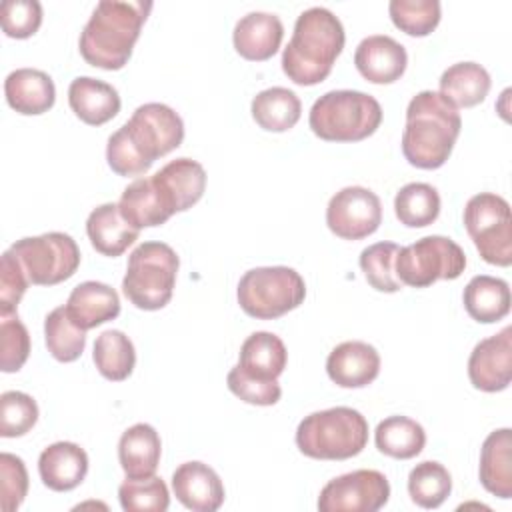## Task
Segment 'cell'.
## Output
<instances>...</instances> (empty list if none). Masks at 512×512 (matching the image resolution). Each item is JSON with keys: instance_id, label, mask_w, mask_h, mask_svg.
Wrapping results in <instances>:
<instances>
[{"instance_id": "f35d334b", "label": "cell", "mask_w": 512, "mask_h": 512, "mask_svg": "<svg viewBox=\"0 0 512 512\" xmlns=\"http://www.w3.org/2000/svg\"><path fill=\"white\" fill-rule=\"evenodd\" d=\"M388 14L408 36H428L442 16L438 0H390Z\"/></svg>"}, {"instance_id": "5b68a950", "label": "cell", "mask_w": 512, "mask_h": 512, "mask_svg": "<svg viewBox=\"0 0 512 512\" xmlns=\"http://www.w3.org/2000/svg\"><path fill=\"white\" fill-rule=\"evenodd\" d=\"M368 442L366 418L348 406H336L304 416L296 428L298 450L314 460H348Z\"/></svg>"}, {"instance_id": "7bdbcfd3", "label": "cell", "mask_w": 512, "mask_h": 512, "mask_svg": "<svg viewBox=\"0 0 512 512\" xmlns=\"http://www.w3.org/2000/svg\"><path fill=\"white\" fill-rule=\"evenodd\" d=\"M226 384L234 396H238L246 404H254V406H272L282 396V388H280L278 380L252 378V376L244 374L238 366H234L228 372Z\"/></svg>"}, {"instance_id": "8d00e7d4", "label": "cell", "mask_w": 512, "mask_h": 512, "mask_svg": "<svg viewBox=\"0 0 512 512\" xmlns=\"http://www.w3.org/2000/svg\"><path fill=\"white\" fill-rule=\"evenodd\" d=\"M400 246L394 242H376L360 252V268L368 284L378 292H398L404 284L396 276V256Z\"/></svg>"}, {"instance_id": "4316f807", "label": "cell", "mask_w": 512, "mask_h": 512, "mask_svg": "<svg viewBox=\"0 0 512 512\" xmlns=\"http://www.w3.org/2000/svg\"><path fill=\"white\" fill-rule=\"evenodd\" d=\"M162 454V442L154 426L138 422L130 426L118 442V460L126 478L154 476Z\"/></svg>"}, {"instance_id": "ee69618b", "label": "cell", "mask_w": 512, "mask_h": 512, "mask_svg": "<svg viewBox=\"0 0 512 512\" xmlns=\"http://www.w3.org/2000/svg\"><path fill=\"white\" fill-rule=\"evenodd\" d=\"M28 494V472L24 460L2 452L0 454V496H2V510L12 512L16 510Z\"/></svg>"}, {"instance_id": "f1b7e54d", "label": "cell", "mask_w": 512, "mask_h": 512, "mask_svg": "<svg viewBox=\"0 0 512 512\" xmlns=\"http://www.w3.org/2000/svg\"><path fill=\"white\" fill-rule=\"evenodd\" d=\"M468 316L482 324H492L510 312V286L506 280L480 274L474 276L462 294Z\"/></svg>"}, {"instance_id": "d6a6232c", "label": "cell", "mask_w": 512, "mask_h": 512, "mask_svg": "<svg viewBox=\"0 0 512 512\" xmlns=\"http://www.w3.org/2000/svg\"><path fill=\"white\" fill-rule=\"evenodd\" d=\"M92 360L106 380L122 382L136 364L134 344L122 330H104L94 342Z\"/></svg>"}, {"instance_id": "9c48e42d", "label": "cell", "mask_w": 512, "mask_h": 512, "mask_svg": "<svg viewBox=\"0 0 512 512\" xmlns=\"http://www.w3.org/2000/svg\"><path fill=\"white\" fill-rule=\"evenodd\" d=\"M464 226L484 262L512 264V214L502 196L494 192L472 196L464 206Z\"/></svg>"}, {"instance_id": "2e32d148", "label": "cell", "mask_w": 512, "mask_h": 512, "mask_svg": "<svg viewBox=\"0 0 512 512\" xmlns=\"http://www.w3.org/2000/svg\"><path fill=\"white\" fill-rule=\"evenodd\" d=\"M326 372L340 388H364L380 372V354L368 342L346 340L328 354Z\"/></svg>"}, {"instance_id": "9a60e30c", "label": "cell", "mask_w": 512, "mask_h": 512, "mask_svg": "<svg viewBox=\"0 0 512 512\" xmlns=\"http://www.w3.org/2000/svg\"><path fill=\"white\" fill-rule=\"evenodd\" d=\"M172 490L182 506L194 512H214L224 502L220 476L204 462L180 464L172 474Z\"/></svg>"}, {"instance_id": "d4e9b609", "label": "cell", "mask_w": 512, "mask_h": 512, "mask_svg": "<svg viewBox=\"0 0 512 512\" xmlns=\"http://www.w3.org/2000/svg\"><path fill=\"white\" fill-rule=\"evenodd\" d=\"M118 208L124 220L138 230L160 226L174 214L152 176L130 182L120 196Z\"/></svg>"}, {"instance_id": "3957f363", "label": "cell", "mask_w": 512, "mask_h": 512, "mask_svg": "<svg viewBox=\"0 0 512 512\" xmlns=\"http://www.w3.org/2000/svg\"><path fill=\"white\" fill-rule=\"evenodd\" d=\"M150 10L152 2L142 0L98 2L80 34L82 58L102 70L124 68Z\"/></svg>"}, {"instance_id": "7a4b0ae2", "label": "cell", "mask_w": 512, "mask_h": 512, "mask_svg": "<svg viewBox=\"0 0 512 512\" xmlns=\"http://www.w3.org/2000/svg\"><path fill=\"white\" fill-rule=\"evenodd\" d=\"M460 128L458 108L440 92L422 90L406 108L402 154L416 168L436 170L450 158Z\"/></svg>"}, {"instance_id": "b9f144b4", "label": "cell", "mask_w": 512, "mask_h": 512, "mask_svg": "<svg viewBox=\"0 0 512 512\" xmlns=\"http://www.w3.org/2000/svg\"><path fill=\"white\" fill-rule=\"evenodd\" d=\"M0 22L6 36L30 38L42 24V6L36 0H4Z\"/></svg>"}, {"instance_id": "52a82bcc", "label": "cell", "mask_w": 512, "mask_h": 512, "mask_svg": "<svg viewBox=\"0 0 512 512\" xmlns=\"http://www.w3.org/2000/svg\"><path fill=\"white\" fill-rule=\"evenodd\" d=\"M178 254L164 242H142L128 258L122 278L124 296L140 310L164 308L174 292Z\"/></svg>"}, {"instance_id": "83f0119b", "label": "cell", "mask_w": 512, "mask_h": 512, "mask_svg": "<svg viewBox=\"0 0 512 512\" xmlns=\"http://www.w3.org/2000/svg\"><path fill=\"white\" fill-rule=\"evenodd\" d=\"M288 362V352L284 342L272 332L250 334L240 348L238 368L258 380H276Z\"/></svg>"}, {"instance_id": "f6af8a7d", "label": "cell", "mask_w": 512, "mask_h": 512, "mask_svg": "<svg viewBox=\"0 0 512 512\" xmlns=\"http://www.w3.org/2000/svg\"><path fill=\"white\" fill-rule=\"evenodd\" d=\"M28 284L30 280L18 258L10 250H6L0 260V314L16 312V306L24 296Z\"/></svg>"}, {"instance_id": "ffe728a7", "label": "cell", "mask_w": 512, "mask_h": 512, "mask_svg": "<svg viewBox=\"0 0 512 512\" xmlns=\"http://www.w3.org/2000/svg\"><path fill=\"white\" fill-rule=\"evenodd\" d=\"M72 112L90 126H102L120 112L118 90L92 76H78L68 86Z\"/></svg>"}, {"instance_id": "8fae6325", "label": "cell", "mask_w": 512, "mask_h": 512, "mask_svg": "<svg viewBox=\"0 0 512 512\" xmlns=\"http://www.w3.org/2000/svg\"><path fill=\"white\" fill-rule=\"evenodd\" d=\"M24 268L28 280L38 286H54L80 266V248L76 240L64 232H46L16 240L8 248Z\"/></svg>"}, {"instance_id": "8992f818", "label": "cell", "mask_w": 512, "mask_h": 512, "mask_svg": "<svg viewBox=\"0 0 512 512\" xmlns=\"http://www.w3.org/2000/svg\"><path fill=\"white\" fill-rule=\"evenodd\" d=\"M382 122L378 100L360 90H330L310 108V130L328 142H358Z\"/></svg>"}, {"instance_id": "74e56055", "label": "cell", "mask_w": 512, "mask_h": 512, "mask_svg": "<svg viewBox=\"0 0 512 512\" xmlns=\"http://www.w3.org/2000/svg\"><path fill=\"white\" fill-rule=\"evenodd\" d=\"M118 498L126 512H164L170 506L168 486L158 476L126 478L118 488Z\"/></svg>"}, {"instance_id": "836d02e7", "label": "cell", "mask_w": 512, "mask_h": 512, "mask_svg": "<svg viewBox=\"0 0 512 512\" xmlns=\"http://www.w3.org/2000/svg\"><path fill=\"white\" fill-rule=\"evenodd\" d=\"M394 212L408 228L430 226L440 214L438 190L426 182H410L396 192Z\"/></svg>"}, {"instance_id": "603a6c76", "label": "cell", "mask_w": 512, "mask_h": 512, "mask_svg": "<svg viewBox=\"0 0 512 512\" xmlns=\"http://www.w3.org/2000/svg\"><path fill=\"white\" fill-rule=\"evenodd\" d=\"M4 94L10 108L26 116L48 112L56 100L52 78L36 68L12 70L4 80Z\"/></svg>"}, {"instance_id": "ba28073f", "label": "cell", "mask_w": 512, "mask_h": 512, "mask_svg": "<svg viewBox=\"0 0 512 512\" xmlns=\"http://www.w3.org/2000/svg\"><path fill=\"white\" fill-rule=\"evenodd\" d=\"M240 308L258 320H274L306 298L304 278L288 266H260L244 272L236 288Z\"/></svg>"}, {"instance_id": "e0dca14e", "label": "cell", "mask_w": 512, "mask_h": 512, "mask_svg": "<svg viewBox=\"0 0 512 512\" xmlns=\"http://www.w3.org/2000/svg\"><path fill=\"white\" fill-rule=\"evenodd\" d=\"M356 70L372 84L396 82L408 64L406 48L386 34L366 36L354 52Z\"/></svg>"}, {"instance_id": "5bb4252c", "label": "cell", "mask_w": 512, "mask_h": 512, "mask_svg": "<svg viewBox=\"0 0 512 512\" xmlns=\"http://www.w3.org/2000/svg\"><path fill=\"white\" fill-rule=\"evenodd\" d=\"M468 378L482 392L506 390L512 380V328L480 340L468 358Z\"/></svg>"}, {"instance_id": "f546056e", "label": "cell", "mask_w": 512, "mask_h": 512, "mask_svg": "<svg viewBox=\"0 0 512 512\" xmlns=\"http://www.w3.org/2000/svg\"><path fill=\"white\" fill-rule=\"evenodd\" d=\"M490 74L476 62H458L440 76V94L456 108H472L490 92Z\"/></svg>"}, {"instance_id": "7402d4cb", "label": "cell", "mask_w": 512, "mask_h": 512, "mask_svg": "<svg viewBox=\"0 0 512 512\" xmlns=\"http://www.w3.org/2000/svg\"><path fill=\"white\" fill-rule=\"evenodd\" d=\"M66 312L82 330L96 328L120 314V298L116 290L104 282L86 280L68 296Z\"/></svg>"}, {"instance_id": "6da1fadb", "label": "cell", "mask_w": 512, "mask_h": 512, "mask_svg": "<svg viewBox=\"0 0 512 512\" xmlns=\"http://www.w3.org/2000/svg\"><path fill=\"white\" fill-rule=\"evenodd\" d=\"M182 140V118L162 102H148L138 106L130 120L110 134L106 160L118 176H140L148 172L154 160L178 148Z\"/></svg>"}, {"instance_id": "484cf974", "label": "cell", "mask_w": 512, "mask_h": 512, "mask_svg": "<svg viewBox=\"0 0 512 512\" xmlns=\"http://www.w3.org/2000/svg\"><path fill=\"white\" fill-rule=\"evenodd\" d=\"M480 482L482 486L508 500L512 496V430L500 428L486 436L480 450Z\"/></svg>"}, {"instance_id": "7c38bea8", "label": "cell", "mask_w": 512, "mask_h": 512, "mask_svg": "<svg viewBox=\"0 0 512 512\" xmlns=\"http://www.w3.org/2000/svg\"><path fill=\"white\" fill-rule=\"evenodd\" d=\"M390 498L388 478L378 470H354L332 478L318 496L320 512H376Z\"/></svg>"}, {"instance_id": "ab89813d", "label": "cell", "mask_w": 512, "mask_h": 512, "mask_svg": "<svg viewBox=\"0 0 512 512\" xmlns=\"http://www.w3.org/2000/svg\"><path fill=\"white\" fill-rule=\"evenodd\" d=\"M38 420L36 400L20 390H8L0 396V436L18 438L34 428Z\"/></svg>"}, {"instance_id": "44dd1931", "label": "cell", "mask_w": 512, "mask_h": 512, "mask_svg": "<svg viewBox=\"0 0 512 512\" xmlns=\"http://www.w3.org/2000/svg\"><path fill=\"white\" fill-rule=\"evenodd\" d=\"M38 472L54 492L74 490L88 472V454L74 442H54L42 450L38 458Z\"/></svg>"}, {"instance_id": "4dcf8cb0", "label": "cell", "mask_w": 512, "mask_h": 512, "mask_svg": "<svg viewBox=\"0 0 512 512\" xmlns=\"http://www.w3.org/2000/svg\"><path fill=\"white\" fill-rule=\"evenodd\" d=\"M250 112L254 122L268 132H286L300 120V98L282 86H272L252 98Z\"/></svg>"}, {"instance_id": "1f68e13d", "label": "cell", "mask_w": 512, "mask_h": 512, "mask_svg": "<svg viewBox=\"0 0 512 512\" xmlns=\"http://www.w3.org/2000/svg\"><path fill=\"white\" fill-rule=\"evenodd\" d=\"M374 442L382 454L408 460L422 452L426 444V432L416 420L396 414L378 422L374 430Z\"/></svg>"}, {"instance_id": "60d3db41", "label": "cell", "mask_w": 512, "mask_h": 512, "mask_svg": "<svg viewBox=\"0 0 512 512\" xmlns=\"http://www.w3.org/2000/svg\"><path fill=\"white\" fill-rule=\"evenodd\" d=\"M30 354V334L16 312L0 314V370L18 372Z\"/></svg>"}, {"instance_id": "cb8c5ba5", "label": "cell", "mask_w": 512, "mask_h": 512, "mask_svg": "<svg viewBox=\"0 0 512 512\" xmlns=\"http://www.w3.org/2000/svg\"><path fill=\"white\" fill-rule=\"evenodd\" d=\"M86 234L96 252L116 258L138 240L140 230L124 220L118 204L106 202L90 212L86 220Z\"/></svg>"}, {"instance_id": "4fadbf2b", "label": "cell", "mask_w": 512, "mask_h": 512, "mask_svg": "<svg viewBox=\"0 0 512 512\" xmlns=\"http://www.w3.org/2000/svg\"><path fill=\"white\" fill-rule=\"evenodd\" d=\"M382 222L380 198L364 186L338 190L326 208V224L332 234L344 240H360L378 230Z\"/></svg>"}, {"instance_id": "d6986e66", "label": "cell", "mask_w": 512, "mask_h": 512, "mask_svg": "<svg viewBox=\"0 0 512 512\" xmlns=\"http://www.w3.org/2000/svg\"><path fill=\"white\" fill-rule=\"evenodd\" d=\"M284 36V26L276 14L270 12H248L242 16L232 32L236 52L252 62L272 58Z\"/></svg>"}, {"instance_id": "e575fe53", "label": "cell", "mask_w": 512, "mask_h": 512, "mask_svg": "<svg viewBox=\"0 0 512 512\" xmlns=\"http://www.w3.org/2000/svg\"><path fill=\"white\" fill-rule=\"evenodd\" d=\"M452 492V476L444 464L424 460L408 474V494L420 508H438Z\"/></svg>"}, {"instance_id": "d590c367", "label": "cell", "mask_w": 512, "mask_h": 512, "mask_svg": "<svg viewBox=\"0 0 512 512\" xmlns=\"http://www.w3.org/2000/svg\"><path fill=\"white\" fill-rule=\"evenodd\" d=\"M44 338L48 352L58 362H74L86 346V330L76 326L66 312V306L54 308L44 320Z\"/></svg>"}, {"instance_id": "277c9868", "label": "cell", "mask_w": 512, "mask_h": 512, "mask_svg": "<svg viewBox=\"0 0 512 512\" xmlns=\"http://www.w3.org/2000/svg\"><path fill=\"white\" fill-rule=\"evenodd\" d=\"M344 26L328 8L312 6L294 24L292 38L282 52L284 74L300 86L326 80L344 48Z\"/></svg>"}, {"instance_id": "ac0fdd59", "label": "cell", "mask_w": 512, "mask_h": 512, "mask_svg": "<svg viewBox=\"0 0 512 512\" xmlns=\"http://www.w3.org/2000/svg\"><path fill=\"white\" fill-rule=\"evenodd\" d=\"M152 178L174 214L192 208L206 188V172L192 158L170 160Z\"/></svg>"}, {"instance_id": "30bf717a", "label": "cell", "mask_w": 512, "mask_h": 512, "mask_svg": "<svg viewBox=\"0 0 512 512\" xmlns=\"http://www.w3.org/2000/svg\"><path fill=\"white\" fill-rule=\"evenodd\" d=\"M394 266L402 284L428 288L436 280H456L466 268V254L446 236H424L400 248Z\"/></svg>"}]
</instances>
